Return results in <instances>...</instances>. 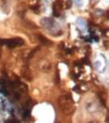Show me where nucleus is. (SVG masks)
<instances>
[{"label": "nucleus", "instance_id": "1", "mask_svg": "<svg viewBox=\"0 0 109 123\" xmlns=\"http://www.w3.org/2000/svg\"><path fill=\"white\" fill-rule=\"evenodd\" d=\"M60 107L61 110L65 114V115H70L75 111V105H74V102L71 99L69 95H63L60 98L59 101Z\"/></svg>", "mask_w": 109, "mask_h": 123}, {"label": "nucleus", "instance_id": "2", "mask_svg": "<svg viewBox=\"0 0 109 123\" xmlns=\"http://www.w3.org/2000/svg\"><path fill=\"white\" fill-rule=\"evenodd\" d=\"M2 44H7L10 47H16L23 44V40L20 38H15V39H10V40H1Z\"/></svg>", "mask_w": 109, "mask_h": 123}, {"label": "nucleus", "instance_id": "3", "mask_svg": "<svg viewBox=\"0 0 109 123\" xmlns=\"http://www.w3.org/2000/svg\"><path fill=\"white\" fill-rule=\"evenodd\" d=\"M38 39H39L41 42L42 43H44V44H50V41L48 40V39H46L45 37H43V36H38Z\"/></svg>", "mask_w": 109, "mask_h": 123}, {"label": "nucleus", "instance_id": "4", "mask_svg": "<svg viewBox=\"0 0 109 123\" xmlns=\"http://www.w3.org/2000/svg\"><path fill=\"white\" fill-rule=\"evenodd\" d=\"M55 81H56V83L60 82V75H59V72H57V73H56V77H55Z\"/></svg>", "mask_w": 109, "mask_h": 123}, {"label": "nucleus", "instance_id": "5", "mask_svg": "<svg viewBox=\"0 0 109 123\" xmlns=\"http://www.w3.org/2000/svg\"><path fill=\"white\" fill-rule=\"evenodd\" d=\"M77 1H78V0H77Z\"/></svg>", "mask_w": 109, "mask_h": 123}]
</instances>
